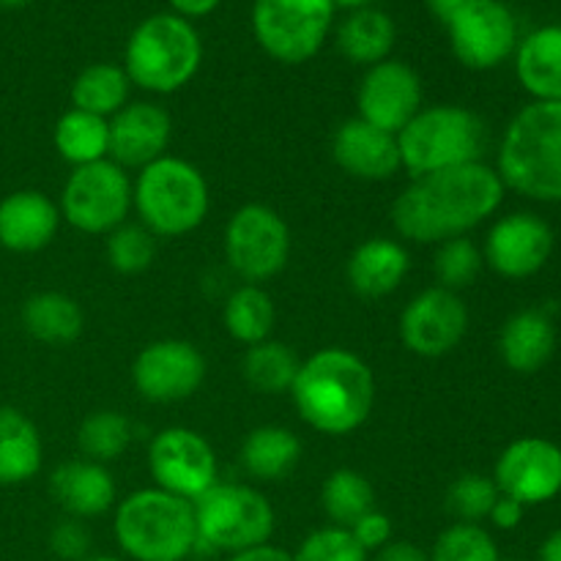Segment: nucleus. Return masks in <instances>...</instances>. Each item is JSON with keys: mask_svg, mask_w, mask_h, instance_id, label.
Wrapping results in <instances>:
<instances>
[{"mask_svg": "<svg viewBox=\"0 0 561 561\" xmlns=\"http://www.w3.org/2000/svg\"><path fill=\"white\" fill-rule=\"evenodd\" d=\"M504 184L482 162L416 175L398 195L392 222L403 239L416 244H442L458 239L499 211Z\"/></svg>", "mask_w": 561, "mask_h": 561, "instance_id": "nucleus-1", "label": "nucleus"}, {"mask_svg": "<svg viewBox=\"0 0 561 561\" xmlns=\"http://www.w3.org/2000/svg\"><path fill=\"white\" fill-rule=\"evenodd\" d=\"M290 398L312 431L348 436L370 420L376 378L362 356L345 348H323L301 362Z\"/></svg>", "mask_w": 561, "mask_h": 561, "instance_id": "nucleus-2", "label": "nucleus"}, {"mask_svg": "<svg viewBox=\"0 0 561 561\" xmlns=\"http://www.w3.org/2000/svg\"><path fill=\"white\" fill-rule=\"evenodd\" d=\"M504 190L561 203V102H531L507 126L499 148Z\"/></svg>", "mask_w": 561, "mask_h": 561, "instance_id": "nucleus-3", "label": "nucleus"}, {"mask_svg": "<svg viewBox=\"0 0 561 561\" xmlns=\"http://www.w3.org/2000/svg\"><path fill=\"white\" fill-rule=\"evenodd\" d=\"M113 535L131 561H184L197 551L195 507L162 488H146L115 507Z\"/></svg>", "mask_w": 561, "mask_h": 561, "instance_id": "nucleus-4", "label": "nucleus"}, {"mask_svg": "<svg viewBox=\"0 0 561 561\" xmlns=\"http://www.w3.org/2000/svg\"><path fill=\"white\" fill-rule=\"evenodd\" d=\"M203 64V42L184 16L153 14L131 31L124 71L131 85L151 93H175L190 85Z\"/></svg>", "mask_w": 561, "mask_h": 561, "instance_id": "nucleus-5", "label": "nucleus"}, {"mask_svg": "<svg viewBox=\"0 0 561 561\" xmlns=\"http://www.w3.org/2000/svg\"><path fill=\"white\" fill-rule=\"evenodd\" d=\"M488 146V129L477 113L460 104L422 107L398 131L400 164L411 179L436 170L480 162Z\"/></svg>", "mask_w": 561, "mask_h": 561, "instance_id": "nucleus-6", "label": "nucleus"}, {"mask_svg": "<svg viewBox=\"0 0 561 561\" xmlns=\"http://www.w3.org/2000/svg\"><path fill=\"white\" fill-rule=\"evenodd\" d=\"M208 184L192 162L164 153L146 164L131 184V206L153 236L179 239L203 225L208 214Z\"/></svg>", "mask_w": 561, "mask_h": 561, "instance_id": "nucleus-7", "label": "nucleus"}, {"mask_svg": "<svg viewBox=\"0 0 561 561\" xmlns=\"http://www.w3.org/2000/svg\"><path fill=\"white\" fill-rule=\"evenodd\" d=\"M195 507L197 546L222 553L266 546L274 535V507L261 491L236 482H217L208 488Z\"/></svg>", "mask_w": 561, "mask_h": 561, "instance_id": "nucleus-8", "label": "nucleus"}, {"mask_svg": "<svg viewBox=\"0 0 561 561\" xmlns=\"http://www.w3.org/2000/svg\"><path fill=\"white\" fill-rule=\"evenodd\" d=\"M332 0H255L252 33L268 58L285 66L316 58L334 22Z\"/></svg>", "mask_w": 561, "mask_h": 561, "instance_id": "nucleus-9", "label": "nucleus"}, {"mask_svg": "<svg viewBox=\"0 0 561 561\" xmlns=\"http://www.w3.org/2000/svg\"><path fill=\"white\" fill-rule=\"evenodd\" d=\"M131 211V181L113 159L71 170L60 192V214L71 228L104 236L126 222Z\"/></svg>", "mask_w": 561, "mask_h": 561, "instance_id": "nucleus-10", "label": "nucleus"}, {"mask_svg": "<svg viewBox=\"0 0 561 561\" xmlns=\"http://www.w3.org/2000/svg\"><path fill=\"white\" fill-rule=\"evenodd\" d=\"M290 255V230L285 219L263 203H247L225 228V257L228 266L247 285L277 277Z\"/></svg>", "mask_w": 561, "mask_h": 561, "instance_id": "nucleus-11", "label": "nucleus"}, {"mask_svg": "<svg viewBox=\"0 0 561 561\" xmlns=\"http://www.w3.org/2000/svg\"><path fill=\"white\" fill-rule=\"evenodd\" d=\"M148 471L162 491L197 502L208 488L217 485V455L214 447L190 427H164L148 444Z\"/></svg>", "mask_w": 561, "mask_h": 561, "instance_id": "nucleus-12", "label": "nucleus"}, {"mask_svg": "<svg viewBox=\"0 0 561 561\" xmlns=\"http://www.w3.org/2000/svg\"><path fill=\"white\" fill-rule=\"evenodd\" d=\"M447 33L455 58L474 71L496 69L518 49V20L502 0H469Z\"/></svg>", "mask_w": 561, "mask_h": 561, "instance_id": "nucleus-13", "label": "nucleus"}, {"mask_svg": "<svg viewBox=\"0 0 561 561\" xmlns=\"http://www.w3.org/2000/svg\"><path fill=\"white\" fill-rule=\"evenodd\" d=\"M206 378V359L186 340H157L135 356L131 383L151 403L192 398Z\"/></svg>", "mask_w": 561, "mask_h": 561, "instance_id": "nucleus-14", "label": "nucleus"}, {"mask_svg": "<svg viewBox=\"0 0 561 561\" xmlns=\"http://www.w3.org/2000/svg\"><path fill=\"white\" fill-rule=\"evenodd\" d=\"M469 329V310L455 290L427 288L411 299L400 316V340L425 359L447 356L460 345Z\"/></svg>", "mask_w": 561, "mask_h": 561, "instance_id": "nucleus-15", "label": "nucleus"}, {"mask_svg": "<svg viewBox=\"0 0 561 561\" xmlns=\"http://www.w3.org/2000/svg\"><path fill=\"white\" fill-rule=\"evenodd\" d=\"M493 482L524 507L551 502L561 493V449L548 438H518L496 460Z\"/></svg>", "mask_w": 561, "mask_h": 561, "instance_id": "nucleus-16", "label": "nucleus"}, {"mask_svg": "<svg viewBox=\"0 0 561 561\" xmlns=\"http://www.w3.org/2000/svg\"><path fill=\"white\" fill-rule=\"evenodd\" d=\"M359 118L398 135L422 110V80L403 60H381L365 71L356 91Z\"/></svg>", "mask_w": 561, "mask_h": 561, "instance_id": "nucleus-17", "label": "nucleus"}, {"mask_svg": "<svg viewBox=\"0 0 561 561\" xmlns=\"http://www.w3.org/2000/svg\"><path fill=\"white\" fill-rule=\"evenodd\" d=\"M553 252V230L537 214L518 211L502 217L485 239L482 257L507 279H526L540 272Z\"/></svg>", "mask_w": 561, "mask_h": 561, "instance_id": "nucleus-18", "label": "nucleus"}, {"mask_svg": "<svg viewBox=\"0 0 561 561\" xmlns=\"http://www.w3.org/2000/svg\"><path fill=\"white\" fill-rule=\"evenodd\" d=\"M110 124V151L107 157L121 168L142 170L146 164L164 157L173 135V121L168 110L153 102L126 104L115 113Z\"/></svg>", "mask_w": 561, "mask_h": 561, "instance_id": "nucleus-19", "label": "nucleus"}, {"mask_svg": "<svg viewBox=\"0 0 561 561\" xmlns=\"http://www.w3.org/2000/svg\"><path fill=\"white\" fill-rule=\"evenodd\" d=\"M332 157L340 170L362 181H387L403 168L398 135H389L362 118L337 126L332 137Z\"/></svg>", "mask_w": 561, "mask_h": 561, "instance_id": "nucleus-20", "label": "nucleus"}, {"mask_svg": "<svg viewBox=\"0 0 561 561\" xmlns=\"http://www.w3.org/2000/svg\"><path fill=\"white\" fill-rule=\"evenodd\" d=\"M49 493L69 518H99L115 504L113 474L102 463L75 458L60 463L49 477Z\"/></svg>", "mask_w": 561, "mask_h": 561, "instance_id": "nucleus-21", "label": "nucleus"}, {"mask_svg": "<svg viewBox=\"0 0 561 561\" xmlns=\"http://www.w3.org/2000/svg\"><path fill=\"white\" fill-rule=\"evenodd\" d=\"M60 208L44 192L20 190L0 201V244L11 252H38L55 239Z\"/></svg>", "mask_w": 561, "mask_h": 561, "instance_id": "nucleus-22", "label": "nucleus"}, {"mask_svg": "<svg viewBox=\"0 0 561 561\" xmlns=\"http://www.w3.org/2000/svg\"><path fill=\"white\" fill-rule=\"evenodd\" d=\"M409 268L411 261L405 247L394 239L376 236V239L362 241L351 252L345 274H348V283L356 294L365 296V299H381V296L394 294L403 285Z\"/></svg>", "mask_w": 561, "mask_h": 561, "instance_id": "nucleus-23", "label": "nucleus"}, {"mask_svg": "<svg viewBox=\"0 0 561 561\" xmlns=\"http://www.w3.org/2000/svg\"><path fill=\"white\" fill-rule=\"evenodd\" d=\"M553 351H557V329L542 310L515 312L499 334V354L504 365L520 376H531L546 367Z\"/></svg>", "mask_w": 561, "mask_h": 561, "instance_id": "nucleus-24", "label": "nucleus"}, {"mask_svg": "<svg viewBox=\"0 0 561 561\" xmlns=\"http://www.w3.org/2000/svg\"><path fill=\"white\" fill-rule=\"evenodd\" d=\"M515 75L537 102H561V25L537 27L518 44Z\"/></svg>", "mask_w": 561, "mask_h": 561, "instance_id": "nucleus-25", "label": "nucleus"}, {"mask_svg": "<svg viewBox=\"0 0 561 561\" xmlns=\"http://www.w3.org/2000/svg\"><path fill=\"white\" fill-rule=\"evenodd\" d=\"M42 436L20 409H0V485H22L42 469Z\"/></svg>", "mask_w": 561, "mask_h": 561, "instance_id": "nucleus-26", "label": "nucleus"}, {"mask_svg": "<svg viewBox=\"0 0 561 561\" xmlns=\"http://www.w3.org/2000/svg\"><path fill=\"white\" fill-rule=\"evenodd\" d=\"M398 38L394 20L381 9H359L348 11L343 22L337 25V49L359 66H376L389 58Z\"/></svg>", "mask_w": 561, "mask_h": 561, "instance_id": "nucleus-27", "label": "nucleus"}, {"mask_svg": "<svg viewBox=\"0 0 561 561\" xmlns=\"http://www.w3.org/2000/svg\"><path fill=\"white\" fill-rule=\"evenodd\" d=\"M301 460V442L294 431L279 425L255 427L241 444V466L250 477L274 482L288 477Z\"/></svg>", "mask_w": 561, "mask_h": 561, "instance_id": "nucleus-28", "label": "nucleus"}, {"mask_svg": "<svg viewBox=\"0 0 561 561\" xmlns=\"http://www.w3.org/2000/svg\"><path fill=\"white\" fill-rule=\"evenodd\" d=\"M80 305L71 296L58 294V290H44L33 294L22 305V327L33 340L47 345H69L82 334Z\"/></svg>", "mask_w": 561, "mask_h": 561, "instance_id": "nucleus-29", "label": "nucleus"}, {"mask_svg": "<svg viewBox=\"0 0 561 561\" xmlns=\"http://www.w3.org/2000/svg\"><path fill=\"white\" fill-rule=\"evenodd\" d=\"M129 88L131 82L124 66L91 64L77 75L71 85V107L99 118H113L129 102Z\"/></svg>", "mask_w": 561, "mask_h": 561, "instance_id": "nucleus-30", "label": "nucleus"}, {"mask_svg": "<svg viewBox=\"0 0 561 561\" xmlns=\"http://www.w3.org/2000/svg\"><path fill=\"white\" fill-rule=\"evenodd\" d=\"M53 140L60 157L75 168L102 162L110 151V124L107 118L71 107L55 124Z\"/></svg>", "mask_w": 561, "mask_h": 561, "instance_id": "nucleus-31", "label": "nucleus"}, {"mask_svg": "<svg viewBox=\"0 0 561 561\" xmlns=\"http://www.w3.org/2000/svg\"><path fill=\"white\" fill-rule=\"evenodd\" d=\"M274 321H277V310H274L272 296L261 285H241L225 305V329L230 337L244 345L268 340Z\"/></svg>", "mask_w": 561, "mask_h": 561, "instance_id": "nucleus-32", "label": "nucleus"}, {"mask_svg": "<svg viewBox=\"0 0 561 561\" xmlns=\"http://www.w3.org/2000/svg\"><path fill=\"white\" fill-rule=\"evenodd\" d=\"M301 362L296 359L294 351L285 343H274V340H263V343L250 345L241 362V373L244 381L250 383L255 392L261 394H279L290 392L299 373Z\"/></svg>", "mask_w": 561, "mask_h": 561, "instance_id": "nucleus-33", "label": "nucleus"}, {"mask_svg": "<svg viewBox=\"0 0 561 561\" xmlns=\"http://www.w3.org/2000/svg\"><path fill=\"white\" fill-rule=\"evenodd\" d=\"M321 507L332 526L351 529L362 515L376 510V491L370 480L354 469H337L329 474L321 491Z\"/></svg>", "mask_w": 561, "mask_h": 561, "instance_id": "nucleus-34", "label": "nucleus"}, {"mask_svg": "<svg viewBox=\"0 0 561 561\" xmlns=\"http://www.w3.org/2000/svg\"><path fill=\"white\" fill-rule=\"evenodd\" d=\"M77 444L93 463H113L129 449L131 422L118 411H93L82 420L80 431H77Z\"/></svg>", "mask_w": 561, "mask_h": 561, "instance_id": "nucleus-35", "label": "nucleus"}, {"mask_svg": "<svg viewBox=\"0 0 561 561\" xmlns=\"http://www.w3.org/2000/svg\"><path fill=\"white\" fill-rule=\"evenodd\" d=\"M157 255V236L146 225L124 222L107 233V261L118 274H142Z\"/></svg>", "mask_w": 561, "mask_h": 561, "instance_id": "nucleus-36", "label": "nucleus"}, {"mask_svg": "<svg viewBox=\"0 0 561 561\" xmlns=\"http://www.w3.org/2000/svg\"><path fill=\"white\" fill-rule=\"evenodd\" d=\"M482 263H485V257H482L480 247L471 239H466V236L442 241L436 257H433V272H436L438 288L455 290V294L460 288H469L477 279V274L482 272Z\"/></svg>", "mask_w": 561, "mask_h": 561, "instance_id": "nucleus-37", "label": "nucleus"}, {"mask_svg": "<svg viewBox=\"0 0 561 561\" xmlns=\"http://www.w3.org/2000/svg\"><path fill=\"white\" fill-rule=\"evenodd\" d=\"M431 561H502L499 546L480 524H453L438 535Z\"/></svg>", "mask_w": 561, "mask_h": 561, "instance_id": "nucleus-38", "label": "nucleus"}, {"mask_svg": "<svg viewBox=\"0 0 561 561\" xmlns=\"http://www.w3.org/2000/svg\"><path fill=\"white\" fill-rule=\"evenodd\" d=\"M499 488L493 477L463 474L449 485L447 510L460 524H480L491 515L493 504L499 502Z\"/></svg>", "mask_w": 561, "mask_h": 561, "instance_id": "nucleus-39", "label": "nucleus"}, {"mask_svg": "<svg viewBox=\"0 0 561 561\" xmlns=\"http://www.w3.org/2000/svg\"><path fill=\"white\" fill-rule=\"evenodd\" d=\"M294 561H367V551L343 526H323L305 537Z\"/></svg>", "mask_w": 561, "mask_h": 561, "instance_id": "nucleus-40", "label": "nucleus"}, {"mask_svg": "<svg viewBox=\"0 0 561 561\" xmlns=\"http://www.w3.org/2000/svg\"><path fill=\"white\" fill-rule=\"evenodd\" d=\"M49 551L64 561H82L91 557V531L82 526V520L66 518L55 524L49 531Z\"/></svg>", "mask_w": 561, "mask_h": 561, "instance_id": "nucleus-41", "label": "nucleus"}, {"mask_svg": "<svg viewBox=\"0 0 561 561\" xmlns=\"http://www.w3.org/2000/svg\"><path fill=\"white\" fill-rule=\"evenodd\" d=\"M348 531L367 553L370 551L378 553L383 546L392 542V520H389V515L378 513V510H370L367 515H362Z\"/></svg>", "mask_w": 561, "mask_h": 561, "instance_id": "nucleus-42", "label": "nucleus"}, {"mask_svg": "<svg viewBox=\"0 0 561 561\" xmlns=\"http://www.w3.org/2000/svg\"><path fill=\"white\" fill-rule=\"evenodd\" d=\"M524 513H526V507L520 502H515V499H510V496H499V502L493 504V510L488 518L493 520V526H496V529L510 531V529H518L520 520H524Z\"/></svg>", "mask_w": 561, "mask_h": 561, "instance_id": "nucleus-43", "label": "nucleus"}, {"mask_svg": "<svg viewBox=\"0 0 561 561\" xmlns=\"http://www.w3.org/2000/svg\"><path fill=\"white\" fill-rule=\"evenodd\" d=\"M373 561H431V557L420 546H411V542H389L376 553Z\"/></svg>", "mask_w": 561, "mask_h": 561, "instance_id": "nucleus-44", "label": "nucleus"}, {"mask_svg": "<svg viewBox=\"0 0 561 561\" xmlns=\"http://www.w3.org/2000/svg\"><path fill=\"white\" fill-rule=\"evenodd\" d=\"M222 0H170V9L173 14L184 16V20H201V16H208L211 11L219 9Z\"/></svg>", "mask_w": 561, "mask_h": 561, "instance_id": "nucleus-45", "label": "nucleus"}, {"mask_svg": "<svg viewBox=\"0 0 561 561\" xmlns=\"http://www.w3.org/2000/svg\"><path fill=\"white\" fill-rule=\"evenodd\" d=\"M228 561H294V553L283 551L277 546H255V548H247V551L233 553Z\"/></svg>", "mask_w": 561, "mask_h": 561, "instance_id": "nucleus-46", "label": "nucleus"}, {"mask_svg": "<svg viewBox=\"0 0 561 561\" xmlns=\"http://www.w3.org/2000/svg\"><path fill=\"white\" fill-rule=\"evenodd\" d=\"M422 3L427 5V11H431V14H436L438 20H442L444 25H447V22L453 20V16L458 14V11L463 9V5L469 3V0H422Z\"/></svg>", "mask_w": 561, "mask_h": 561, "instance_id": "nucleus-47", "label": "nucleus"}, {"mask_svg": "<svg viewBox=\"0 0 561 561\" xmlns=\"http://www.w3.org/2000/svg\"><path fill=\"white\" fill-rule=\"evenodd\" d=\"M537 561H561V529L546 537V542L540 546Z\"/></svg>", "mask_w": 561, "mask_h": 561, "instance_id": "nucleus-48", "label": "nucleus"}, {"mask_svg": "<svg viewBox=\"0 0 561 561\" xmlns=\"http://www.w3.org/2000/svg\"><path fill=\"white\" fill-rule=\"evenodd\" d=\"M334 9H348V11H359V9H370L376 0H332Z\"/></svg>", "mask_w": 561, "mask_h": 561, "instance_id": "nucleus-49", "label": "nucleus"}, {"mask_svg": "<svg viewBox=\"0 0 561 561\" xmlns=\"http://www.w3.org/2000/svg\"><path fill=\"white\" fill-rule=\"evenodd\" d=\"M27 3H33V0H0V5H3V9H22V5H27Z\"/></svg>", "mask_w": 561, "mask_h": 561, "instance_id": "nucleus-50", "label": "nucleus"}, {"mask_svg": "<svg viewBox=\"0 0 561 561\" xmlns=\"http://www.w3.org/2000/svg\"><path fill=\"white\" fill-rule=\"evenodd\" d=\"M82 561H124V559H118V557H88Z\"/></svg>", "mask_w": 561, "mask_h": 561, "instance_id": "nucleus-51", "label": "nucleus"}, {"mask_svg": "<svg viewBox=\"0 0 561 561\" xmlns=\"http://www.w3.org/2000/svg\"><path fill=\"white\" fill-rule=\"evenodd\" d=\"M502 3H507V0H502Z\"/></svg>", "mask_w": 561, "mask_h": 561, "instance_id": "nucleus-52", "label": "nucleus"}]
</instances>
